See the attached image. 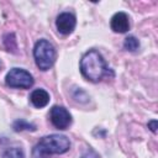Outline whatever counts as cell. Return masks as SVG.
Wrapping results in <instances>:
<instances>
[{
  "label": "cell",
  "instance_id": "cell-3",
  "mask_svg": "<svg viewBox=\"0 0 158 158\" xmlns=\"http://www.w3.org/2000/svg\"><path fill=\"white\" fill-rule=\"evenodd\" d=\"M33 57L37 67L41 70H48L56 60V49L53 44L47 40H40L33 48Z\"/></svg>",
  "mask_w": 158,
  "mask_h": 158
},
{
  "label": "cell",
  "instance_id": "cell-4",
  "mask_svg": "<svg viewBox=\"0 0 158 158\" xmlns=\"http://www.w3.org/2000/svg\"><path fill=\"white\" fill-rule=\"evenodd\" d=\"M6 84L10 88H20V89H28L32 86L33 84V78L32 75L25 70V69H20V68H12L5 78Z\"/></svg>",
  "mask_w": 158,
  "mask_h": 158
},
{
  "label": "cell",
  "instance_id": "cell-12",
  "mask_svg": "<svg viewBox=\"0 0 158 158\" xmlns=\"http://www.w3.org/2000/svg\"><path fill=\"white\" fill-rule=\"evenodd\" d=\"M148 128H151L152 132H157V128H158V122L157 120H152L148 122Z\"/></svg>",
  "mask_w": 158,
  "mask_h": 158
},
{
  "label": "cell",
  "instance_id": "cell-10",
  "mask_svg": "<svg viewBox=\"0 0 158 158\" xmlns=\"http://www.w3.org/2000/svg\"><path fill=\"white\" fill-rule=\"evenodd\" d=\"M123 47H125V49H127V51H130V52H135V51L138 49V47H139V42H138V40H137L136 37H133V36H128V37L125 40Z\"/></svg>",
  "mask_w": 158,
  "mask_h": 158
},
{
  "label": "cell",
  "instance_id": "cell-7",
  "mask_svg": "<svg viewBox=\"0 0 158 158\" xmlns=\"http://www.w3.org/2000/svg\"><path fill=\"white\" fill-rule=\"evenodd\" d=\"M111 28L112 31L118 32V33H123L128 31L130 28L128 16L125 12H116L111 19Z\"/></svg>",
  "mask_w": 158,
  "mask_h": 158
},
{
  "label": "cell",
  "instance_id": "cell-2",
  "mask_svg": "<svg viewBox=\"0 0 158 158\" xmlns=\"http://www.w3.org/2000/svg\"><path fill=\"white\" fill-rule=\"evenodd\" d=\"M70 147L69 139L63 135H49L43 137L33 149V158H46L48 154H62Z\"/></svg>",
  "mask_w": 158,
  "mask_h": 158
},
{
  "label": "cell",
  "instance_id": "cell-9",
  "mask_svg": "<svg viewBox=\"0 0 158 158\" xmlns=\"http://www.w3.org/2000/svg\"><path fill=\"white\" fill-rule=\"evenodd\" d=\"M2 158H25V154H23V151L21 148L12 147V148H9L4 152Z\"/></svg>",
  "mask_w": 158,
  "mask_h": 158
},
{
  "label": "cell",
  "instance_id": "cell-1",
  "mask_svg": "<svg viewBox=\"0 0 158 158\" xmlns=\"http://www.w3.org/2000/svg\"><path fill=\"white\" fill-rule=\"evenodd\" d=\"M80 70L81 74L91 81H99L109 73L102 56L94 49L86 52L80 60Z\"/></svg>",
  "mask_w": 158,
  "mask_h": 158
},
{
  "label": "cell",
  "instance_id": "cell-8",
  "mask_svg": "<svg viewBox=\"0 0 158 158\" xmlns=\"http://www.w3.org/2000/svg\"><path fill=\"white\" fill-rule=\"evenodd\" d=\"M30 100L35 107H44L49 102V94L43 89H36L31 93Z\"/></svg>",
  "mask_w": 158,
  "mask_h": 158
},
{
  "label": "cell",
  "instance_id": "cell-13",
  "mask_svg": "<svg viewBox=\"0 0 158 158\" xmlns=\"http://www.w3.org/2000/svg\"><path fill=\"white\" fill-rule=\"evenodd\" d=\"M83 158H99V156H98L95 152H93V156H90V151H89L88 153H85V154L83 156Z\"/></svg>",
  "mask_w": 158,
  "mask_h": 158
},
{
  "label": "cell",
  "instance_id": "cell-5",
  "mask_svg": "<svg viewBox=\"0 0 158 158\" xmlns=\"http://www.w3.org/2000/svg\"><path fill=\"white\" fill-rule=\"evenodd\" d=\"M49 117L53 126L59 130H65L72 123V116L69 111L63 106H53L51 109Z\"/></svg>",
  "mask_w": 158,
  "mask_h": 158
},
{
  "label": "cell",
  "instance_id": "cell-6",
  "mask_svg": "<svg viewBox=\"0 0 158 158\" xmlns=\"http://www.w3.org/2000/svg\"><path fill=\"white\" fill-rule=\"evenodd\" d=\"M77 25V20L74 17V15L69 14V12H63L60 15H58L57 20H56V26L58 28V31L63 35H69L73 32V30L75 28Z\"/></svg>",
  "mask_w": 158,
  "mask_h": 158
},
{
  "label": "cell",
  "instance_id": "cell-11",
  "mask_svg": "<svg viewBox=\"0 0 158 158\" xmlns=\"http://www.w3.org/2000/svg\"><path fill=\"white\" fill-rule=\"evenodd\" d=\"M14 130L15 131H23V130H28V131H35L36 126L25 121V120H17L14 122Z\"/></svg>",
  "mask_w": 158,
  "mask_h": 158
}]
</instances>
